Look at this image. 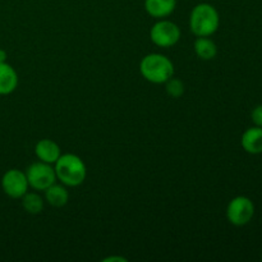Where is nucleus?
I'll return each mask as SVG.
<instances>
[{
	"mask_svg": "<svg viewBox=\"0 0 262 262\" xmlns=\"http://www.w3.org/2000/svg\"><path fill=\"white\" fill-rule=\"evenodd\" d=\"M220 17L216 8L209 3H200L189 15V28L197 37H209L219 28Z\"/></svg>",
	"mask_w": 262,
	"mask_h": 262,
	"instance_id": "obj_1",
	"label": "nucleus"
},
{
	"mask_svg": "<svg viewBox=\"0 0 262 262\" xmlns=\"http://www.w3.org/2000/svg\"><path fill=\"white\" fill-rule=\"evenodd\" d=\"M54 170H55L56 179L68 187L79 186L83 183L87 176L86 165L82 159L74 154L59 156L58 160L55 161Z\"/></svg>",
	"mask_w": 262,
	"mask_h": 262,
	"instance_id": "obj_2",
	"label": "nucleus"
},
{
	"mask_svg": "<svg viewBox=\"0 0 262 262\" xmlns=\"http://www.w3.org/2000/svg\"><path fill=\"white\" fill-rule=\"evenodd\" d=\"M141 74L146 81L151 83L160 84L173 77L174 66L169 58L161 54H148L141 60L140 64Z\"/></svg>",
	"mask_w": 262,
	"mask_h": 262,
	"instance_id": "obj_3",
	"label": "nucleus"
},
{
	"mask_svg": "<svg viewBox=\"0 0 262 262\" xmlns=\"http://www.w3.org/2000/svg\"><path fill=\"white\" fill-rule=\"evenodd\" d=\"M255 215V205L246 196L234 197L227 207V217L230 224L235 227H245Z\"/></svg>",
	"mask_w": 262,
	"mask_h": 262,
	"instance_id": "obj_4",
	"label": "nucleus"
},
{
	"mask_svg": "<svg viewBox=\"0 0 262 262\" xmlns=\"http://www.w3.org/2000/svg\"><path fill=\"white\" fill-rule=\"evenodd\" d=\"M26 177H27L28 186L36 191H45L56 181L55 170L51 168V164L43 161L31 164L26 171Z\"/></svg>",
	"mask_w": 262,
	"mask_h": 262,
	"instance_id": "obj_5",
	"label": "nucleus"
},
{
	"mask_svg": "<svg viewBox=\"0 0 262 262\" xmlns=\"http://www.w3.org/2000/svg\"><path fill=\"white\" fill-rule=\"evenodd\" d=\"M150 37L151 41L160 48H171L181 38V30L174 22L161 19L152 26Z\"/></svg>",
	"mask_w": 262,
	"mask_h": 262,
	"instance_id": "obj_6",
	"label": "nucleus"
},
{
	"mask_svg": "<svg viewBox=\"0 0 262 262\" xmlns=\"http://www.w3.org/2000/svg\"><path fill=\"white\" fill-rule=\"evenodd\" d=\"M3 191L12 199H22L28 191V181L26 173L18 169H10L3 176Z\"/></svg>",
	"mask_w": 262,
	"mask_h": 262,
	"instance_id": "obj_7",
	"label": "nucleus"
},
{
	"mask_svg": "<svg viewBox=\"0 0 262 262\" xmlns=\"http://www.w3.org/2000/svg\"><path fill=\"white\" fill-rule=\"evenodd\" d=\"M243 150L251 155H258L262 154V128L251 127L243 133L242 140H241Z\"/></svg>",
	"mask_w": 262,
	"mask_h": 262,
	"instance_id": "obj_8",
	"label": "nucleus"
},
{
	"mask_svg": "<svg viewBox=\"0 0 262 262\" xmlns=\"http://www.w3.org/2000/svg\"><path fill=\"white\" fill-rule=\"evenodd\" d=\"M35 154L41 161L48 164H55L59 156L61 155L60 147L58 143L53 140H41L36 143L35 146Z\"/></svg>",
	"mask_w": 262,
	"mask_h": 262,
	"instance_id": "obj_9",
	"label": "nucleus"
},
{
	"mask_svg": "<svg viewBox=\"0 0 262 262\" xmlns=\"http://www.w3.org/2000/svg\"><path fill=\"white\" fill-rule=\"evenodd\" d=\"M177 0H145V9L151 17L163 19L176 10Z\"/></svg>",
	"mask_w": 262,
	"mask_h": 262,
	"instance_id": "obj_10",
	"label": "nucleus"
},
{
	"mask_svg": "<svg viewBox=\"0 0 262 262\" xmlns=\"http://www.w3.org/2000/svg\"><path fill=\"white\" fill-rule=\"evenodd\" d=\"M18 74L12 66L0 63V95H9L17 89Z\"/></svg>",
	"mask_w": 262,
	"mask_h": 262,
	"instance_id": "obj_11",
	"label": "nucleus"
},
{
	"mask_svg": "<svg viewBox=\"0 0 262 262\" xmlns=\"http://www.w3.org/2000/svg\"><path fill=\"white\" fill-rule=\"evenodd\" d=\"M45 197L46 201L54 207H63L68 204L69 200V193L67 191V188L61 184H55L49 187L48 189H45Z\"/></svg>",
	"mask_w": 262,
	"mask_h": 262,
	"instance_id": "obj_12",
	"label": "nucleus"
},
{
	"mask_svg": "<svg viewBox=\"0 0 262 262\" xmlns=\"http://www.w3.org/2000/svg\"><path fill=\"white\" fill-rule=\"evenodd\" d=\"M194 51L202 60H211L216 56L217 48L216 43L209 37H199L194 41Z\"/></svg>",
	"mask_w": 262,
	"mask_h": 262,
	"instance_id": "obj_13",
	"label": "nucleus"
},
{
	"mask_svg": "<svg viewBox=\"0 0 262 262\" xmlns=\"http://www.w3.org/2000/svg\"><path fill=\"white\" fill-rule=\"evenodd\" d=\"M22 206L28 214L37 215L43 210V201L37 193H26L22 197Z\"/></svg>",
	"mask_w": 262,
	"mask_h": 262,
	"instance_id": "obj_14",
	"label": "nucleus"
},
{
	"mask_svg": "<svg viewBox=\"0 0 262 262\" xmlns=\"http://www.w3.org/2000/svg\"><path fill=\"white\" fill-rule=\"evenodd\" d=\"M166 83V92H168L169 96L171 97H181L184 92V84L181 79H176L171 77L169 81L165 82Z\"/></svg>",
	"mask_w": 262,
	"mask_h": 262,
	"instance_id": "obj_15",
	"label": "nucleus"
},
{
	"mask_svg": "<svg viewBox=\"0 0 262 262\" xmlns=\"http://www.w3.org/2000/svg\"><path fill=\"white\" fill-rule=\"evenodd\" d=\"M251 118H252V122L255 123V125L262 128V105H257V106L252 110Z\"/></svg>",
	"mask_w": 262,
	"mask_h": 262,
	"instance_id": "obj_16",
	"label": "nucleus"
},
{
	"mask_svg": "<svg viewBox=\"0 0 262 262\" xmlns=\"http://www.w3.org/2000/svg\"><path fill=\"white\" fill-rule=\"evenodd\" d=\"M8 55H7V51L3 50V49H0V63H4L5 60H7Z\"/></svg>",
	"mask_w": 262,
	"mask_h": 262,
	"instance_id": "obj_17",
	"label": "nucleus"
},
{
	"mask_svg": "<svg viewBox=\"0 0 262 262\" xmlns=\"http://www.w3.org/2000/svg\"><path fill=\"white\" fill-rule=\"evenodd\" d=\"M113 262V261H122V262H125L127 260H125V258H123V257H107V258H105L104 260V262Z\"/></svg>",
	"mask_w": 262,
	"mask_h": 262,
	"instance_id": "obj_18",
	"label": "nucleus"
},
{
	"mask_svg": "<svg viewBox=\"0 0 262 262\" xmlns=\"http://www.w3.org/2000/svg\"><path fill=\"white\" fill-rule=\"evenodd\" d=\"M261 258H262V256H261Z\"/></svg>",
	"mask_w": 262,
	"mask_h": 262,
	"instance_id": "obj_19",
	"label": "nucleus"
}]
</instances>
